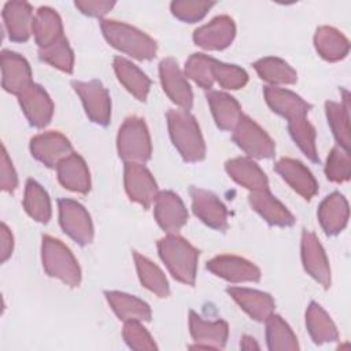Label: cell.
I'll list each match as a JSON object with an SVG mask.
<instances>
[{
  "instance_id": "cell-17",
  "label": "cell",
  "mask_w": 351,
  "mask_h": 351,
  "mask_svg": "<svg viewBox=\"0 0 351 351\" xmlns=\"http://www.w3.org/2000/svg\"><path fill=\"white\" fill-rule=\"evenodd\" d=\"M33 84L29 62L19 53L4 49L1 52V85L12 95H21Z\"/></svg>"
},
{
  "instance_id": "cell-28",
  "label": "cell",
  "mask_w": 351,
  "mask_h": 351,
  "mask_svg": "<svg viewBox=\"0 0 351 351\" xmlns=\"http://www.w3.org/2000/svg\"><path fill=\"white\" fill-rule=\"evenodd\" d=\"M207 101L217 126L222 130H233L243 117L239 101L233 96L219 90L208 92Z\"/></svg>"
},
{
  "instance_id": "cell-34",
  "label": "cell",
  "mask_w": 351,
  "mask_h": 351,
  "mask_svg": "<svg viewBox=\"0 0 351 351\" xmlns=\"http://www.w3.org/2000/svg\"><path fill=\"white\" fill-rule=\"evenodd\" d=\"M133 258L141 284L156 296L167 298L170 288L165 273L152 261L138 252H133Z\"/></svg>"
},
{
  "instance_id": "cell-33",
  "label": "cell",
  "mask_w": 351,
  "mask_h": 351,
  "mask_svg": "<svg viewBox=\"0 0 351 351\" xmlns=\"http://www.w3.org/2000/svg\"><path fill=\"white\" fill-rule=\"evenodd\" d=\"M307 330L317 344L337 340L339 332L329 314L315 302H311L306 311Z\"/></svg>"
},
{
  "instance_id": "cell-4",
  "label": "cell",
  "mask_w": 351,
  "mask_h": 351,
  "mask_svg": "<svg viewBox=\"0 0 351 351\" xmlns=\"http://www.w3.org/2000/svg\"><path fill=\"white\" fill-rule=\"evenodd\" d=\"M41 259L44 270L48 276L59 278L69 287H78L81 282L80 265L70 251L60 240L52 236H43Z\"/></svg>"
},
{
  "instance_id": "cell-36",
  "label": "cell",
  "mask_w": 351,
  "mask_h": 351,
  "mask_svg": "<svg viewBox=\"0 0 351 351\" xmlns=\"http://www.w3.org/2000/svg\"><path fill=\"white\" fill-rule=\"evenodd\" d=\"M252 66L262 80L273 85H291L298 81L296 71L280 58H262L256 60Z\"/></svg>"
},
{
  "instance_id": "cell-42",
  "label": "cell",
  "mask_w": 351,
  "mask_h": 351,
  "mask_svg": "<svg viewBox=\"0 0 351 351\" xmlns=\"http://www.w3.org/2000/svg\"><path fill=\"white\" fill-rule=\"evenodd\" d=\"M325 174L333 182H346L351 176V158L347 149L335 145L326 159Z\"/></svg>"
},
{
  "instance_id": "cell-44",
  "label": "cell",
  "mask_w": 351,
  "mask_h": 351,
  "mask_svg": "<svg viewBox=\"0 0 351 351\" xmlns=\"http://www.w3.org/2000/svg\"><path fill=\"white\" fill-rule=\"evenodd\" d=\"M213 1H197V0H180L170 4L171 14L182 22L195 23L204 18L208 10L214 5Z\"/></svg>"
},
{
  "instance_id": "cell-7",
  "label": "cell",
  "mask_w": 351,
  "mask_h": 351,
  "mask_svg": "<svg viewBox=\"0 0 351 351\" xmlns=\"http://www.w3.org/2000/svg\"><path fill=\"white\" fill-rule=\"evenodd\" d=\"M59 222L67 233L80 245H86L93 240V225L85 207L71 199H59Z\"/></svg>"
},
{
  "instance_id": "cell-19",
  "label": "cell",
  "mask_w": 351,
  "mask_h": 351,
  "mask_svg": "<svg viewBox=\"0 0 351 351\" xmlns=\"http://www.w3.org/2000/svg\"><path fill=\"white\" fill-rule=\"evenodd\" d=\"M189 330L191 336L196 341L191 348L221 350L225 347L229 333V328L225 321H204L193 310L189 311Z\"/></svg>"
},
{
  "instance_id": "cell-21",
  "label": "cell",
  "mask_w": 351,
  "mask_h": 351,
  "mask_svg": "<svg viewBox=\"0 0 351 351\" xmlns=\"http://www.w3.org/2000/svg\"><path fill=\"white\" fill-rule=\"evenodd\" d=\"M274 169L285 182L306 200H310L318 192L317 180L302 162L292 158H281Z\"/></svg>"
},
{
  "instance_id": "cell-6",
  "label": "cell",
  "mask_w": 351,
  "mask_h": 351,
  "mask_svg": "<svg viewBox=\"0 0 351 351\" xmlns=\"http://www.w3.org/2000/svg\"><path fill=\"white\" fill-rule=\"evenodd\" d=\"M233 141L252 158L266 159L276 154V144L271 137L247 115H243L234 126Z\"/></svg>"
},
{
  "instance_id": "cell-23",
  "label": "cell",
  "mask_w": 351,
  "mask_h": 351,
  "mask_svg": "<svg viewBox=\"0 0 351 351\" xmlns=\"http://www.w3.org/2000/svg\"><path fill=\"white\" fill-rule=\"evenodd\" d=\"M226 292L255 321L262 322L274 311V300L266 292L243 287H229Z\"/></svg>"
},
{
  "instance_id": "cell-37",
  "label": "cell",
  "mask_w": 351,
  "mask_h": 351,
  "mask_svg": "<svg viewBox=\"0 0 351 351\" xmlns=\"http://www.w3.org/2000/svg\"><path fill=\"white\" fill-rule=\"evenodd\" d=\"M25 211L37 222L47 223L51 219V200L47 191L34 180L29 178L23 196Z\"/></svg>"
},
{
  "instance_id": "cell-25",
  "label": "cell",
  "mask_w": 351,
  "mask_h": 351,
  "mask_svg": "<svg viewBox=\"0 0 351 351\" xmlns=\"http://www.w3.org/2000/svg\"><path fill=\"white\" fill-rule=\"evenodd\" d=\"M251 207L270 225L276 226H291L295 223V217L291 211L277 200L269 189L251 192L248 196Z\"/></svg>"
},
{
  "instance_id": "cell-46",
  "label": "cell",
  "mask_w": 351,
  "mask_h": 351,
  "mask_svg": "<svg viewBox=\"0 0 351 351\" xmlns=\"http://www.w3.org/2000/svg\"><path fill=\"white\" fill-rule=\"evenodd\" d=\"M0 185L5 192H14L18 186V176L12 166L11 159L5 151V147L1 145V162H0Z\"/></svg>"
},
{
  "instance_id": "cell-41",
  "label": "cell",
  "mask_w": 351,
  "mask_h": 351,
  "mask_svg": "<svg viewBox=\"0 0 351 351\" xmlns=\"http://www.w3.org/2000/svg\"><path fill=\"white\" fill-rule=\"evenodd\" d=\"M40 59L45 63L64 71L71 73L74 67V53L66 37H62L52 45L38 49Z\"/></svg>"
},
{
  "instance_id": "cell-3",
  "label": "cell",
  "mask_w": 351,
  "mask_h": 351,
  "mask_svg": "<svg viewBox=\"0 0 351 351\" xmlns=\"http://www.w3.org/2000/svg\"><path fill=\"white\" fill-rule=\"evenodd\" d=\"M167 126L171 141L186 162H199L206 156V145L200 128L186 110H169Z\"/></svg>"
},
{
  "instance_id": "cell-30",
  "label": "cell",
  "mask_w": 351,
  "mask_h": 351,
  "mask_svg": "<svg viewBox=\"0 0 351 351\" xmlns=\"http://www.w3.org/2000/svg\"><path fill=\"white\" fill-rule=\"evenodd\" d=\"M33 34L40 48H47L63 37V25L59 14L51 7H40L34 14Z\"/></svg>"
},
{
  "instance_id": "cell-27",
  "label": "cell",
  "mask_w": 351,
  "mask_h": 351,
  "mask_svg": "<svg viewBox=\"0 0 351 351\" xmlns=\"http://www.w3.org/2000/svg\"><path fill=\"white\" fill-rule=\"evenodd\" d=\"M225 170L230 178L252 192L269 189L265 171L250 158H233L225 163Z\"/></svg>"
},
{
  "instance_id": "cell-24",
  "label": "cell",
  "mask_w": 351,
  "mask_h": 351,
  "mask_svg": "<svg viewBox=\"0 0 351 351\" xmlns=\"http://www.w3.org/2000/svg\"><path fill=\"white\" fill-rule=\"evenodd\" d=\"M348 203L340 192L328 195L318 207V219L326 234H339L348 222Z\"/></svg>"
},
{
  "instance_id": "cell-35",
  "label": "cell",
  "mask_w": 351,
  "mask_h": 351,
  "mask_svg": "<svg viewBox=\"0 0 351 351\" xmlns=\"http://www.w3.org/2000/svg\"><path fill=\"white\" fill-rule=\"evenodd\" d=\"M266 340L271 351H295L299 348L298 339L291 326L277 314H270L266 319Z\"/></svg>"
},
{
  "instance_id": "cell-48",
  "label": "cell",
  "mask_w": 351,
  "mask_h": 351,
  "mask_svg": "<svg viewBox=\"0 0 351 351\" xmlns=\"http://www.w3.org/2000/svg\"><path fill=\"white\" fill-rule=\"evenodd\" d=\"M0 259L1 262H5L14 250V237L11 230L8 229V226L3 222L1 223V230H0Z\"/></svg>"
},
{
  "instance_id": "cell-1",
  "label": "cell",
  "mask_w": 351,
  "mask_h": 351,
  "mask_svg": "<svg viewBox=\"0 0 351 351\" xmlns=\"http://www.w3.org/2000/svg\"><path fill=\"white\" fill-rule=\"evenodd\" d=\"M158 252L171 276L186 285L196 280L199 251L184 237L173 233L158 241Z\"/></svg>"
},
{
  "instance_id": "cell-11",
  "label": "cell",
  "mask_w": 351,
  "mask_h": 351,
  "mask_svg": "<svg viewBox=\"0 0 351 351\" xmlns=\"http://www.w3.org/2000/svg\"><path fill=\"white\" fill-rule=\"evenodd\" d=\"M32 155L47 167H56L64 158L73 154V145L59 132H44L30 140Z\"/></svg>"
},
{
  "instance_id": "cell-40",
  "label": "cell",
  "mask_w": 351,
  "mask_h": 351,
  "mask_svg": "<svg viewBox=\"0 0 351 351\" xmlns=\"http://www.w3.org/2000/svg\"><path fill=\"white\" fill-rule=\"evenodd\" d=\"M288 130L293 141L303 151V154L313 162H318V154L315 147V129L307 121V118H299L288 121Z\"/></svg>"
},
{
  "instance_id": "cell-31",
  "label": "cell",
  "mask_w": 351,
  "mask_h": 351,
  "mask_svg": "<svg viewBox=\"0 0 351 351\" xmlns=\"http://www.w3.org/2000/svg\"><path fill=\"white\" fill-rule=\"evenodd\" d=\"M314 45L321 58L337 62L347 56L350 43L346 36L332 26H319L314 34Z\"/></svg>"
},
{
  "instance_id": "cell-5",
  "label": "cell",
  "mask_w": 351,
  "mask_h": 351,
  "mask_svg": "<svg viewBox=\"0 0 351 351\" xmlns=\"http://www.w3.org/2000/svg\"><path fill=\"white\" fill-rule=\"evenodd\" d=\"M118 155L125 162L144 163L151 158L152 145L148 128L138 117L125 119L117 137Z\"/></svg>"
},
{
  "instance_id": "cell-43",
  "label": "cell",
  "mask_w": 351,
  "mask_h": 351,
  "mask_svg": "<svg viewBox=\"0 0 351 351\" xmlns=\"http://www.w3.org/2000/svg\"><path fill=\"white\" fill-rule=\"evenodd\" d=\"M213 74L214 81H217L222 88L232 90L243 88L248 81V74L245 73V70L236 64H228L218 60L214 66Z\"/></svg>"
},
{
  "instance_id": "cell-29",
  "label": "cell",
  "mask_w": 351,
  "mask_h": 351,
  "mask_svg": "<svg viewBox=\"0 0 351 351\" xmlns=\"http://www.w3.org/2000/svg\"><path fill=\"white\" fill-rule=\"evenodd\" d=\"M106 299L114 313L118 315L119 319L123 322L126 321H149L151 319V308L149 306L129 293L119 292V291H106Z\"/></svg>"
},
{
  "instance_id": "cell-9",
  "label": "cell",
  "mask_w": 351,
  "mask_h": 351,
  "mask_svg": "<svg viewBox=\"0 0 351 351\" xmlns=\"http://www.w3.org/2000/svg\"><path fill=\"white\" fill-rule=\"evenodd\" d=\"M125 189L130 200L149 208L158 196V185L149 170L143 163H125Z\"/></svg>"
},
{
  "instance_id": "cell-18",
  "label": "cell",
  "mask_w": 351,
  "mask_h": 351,
  "mask_svg": "<svg viewBox=\"0 0 351 351\" xmlns=\"http://www.w3.org/2000/svg\"><path fill=\"white\" fill-rule=\"evenodd\" d=\"M18 100L32 126L44 128L49 123L53 114V103L44 88L33 82L27 89L18 95Z\"/></svg>"
},
{
  "instance_id": "cell-39",
  "label": "cell",
  "mask_w": 351,
  "mask_h": 351,
  "mask_svg": "<svg viewBox=\"0 0 351 351\" xmlns=\"http://www.w3.org/2000/svg\"><path fill=\"white\" fill-rule=\"evenodd\" d=\"M217 60L204 53H192L184 67L185 77L191 78L203 89H210L214 84V66Z\"/></svg>"
},
{
  "instance_id": "cell-32",
  "label": "cell",
  "mask_w": 351,
  "mask_h": 351,
  "mask_svg": "<svg viewBox=\"0 0 351 351\" xmlns=\"http://www.w3.org/2000/svg\"><path fill=\"white\" fill-rule=\"evenodd\" d=\"M114 71L119 80V82L137 99L144 101L148 96L149 86H151V80L130 60L122 58V56H115L114 62Z\"/></svg>"
},
{
  "instance_id": "cell-20",
  "label": "cell",
  "mask_w": 351,
  "mask_h": 351,
  "mask_svg": "<svg viewBox=\"0 0 351 351\" xmlns=\"http://www.w3.org/2000/svg\"><path fill=\"white\" fill-rule=\"evenodd\" d=\"M3 21L11 41H27L33 33V8L26 1H7L3 7Z\"/></svg>"
},
{
  "instance_id": "cell-13",
  "label": "cell",
  "mask_w": 351,
  "mask_h": 351,
  "mask_svg": "<svg viewBox=\"0 0 351 351\" xmlns=\"http://www.w3.org/2000/svg\"><path fill=\"white\" fill-rule=\"evenodd\" d=\"M302 263L304 270L324 288L330 287V267L318 237L308 230L302 232Z\"/></svg>"
},
{
  "instance_id": "cell-10",
  "label": "cell",
  "mask_w": 351,
  "mask_h": 351,
  "mask_svg": "<svg viewBox=\"0 0 351 351\" xmlns=\"http://www.w3.org/2000/svg\"><path fill=\"white\" fill-rule=\"evenodd\" d=\"M159 78L162 88L170 100L182 110H191L193 103L192 89L176 59L165 58L159 63Z\"/></svg>"
},
{
  "instance_id": "cell-22",
  "label": "cell",
  "mask_w": 351,
  "mask_h": 351,
  "mask_svg": "<svg viewBox=\"0 0 351 351\" xmlns=\"http://www.w3.org/2000/svg\"><path fill=\"white\" fill-rule=\"evenodd\" d=\"M263 95L267 106L278 115L288 121L304 118L311 108V104L304 101L299 95L276 86H265Z\"/></svg>"
},
{
  "instance_id": "cell-8",
  "label": "cell",
  "mask_w": 351,
  "mask_h": 351,
  "mask_svg": "<svg viewBox=\"0 0 351 351\" xmlns=\"http://www.w3.org/2000/svg\"><path fill=\"white\" fill-rule=\"evenodd\" d=\"M74 90L80 96L88 118L101 126L111 119V99L107 89L97 80L73 81Z\"/></svg>"
},
{
  "instance_id": "cell-49",
  "label": "cell",
  "mask_w": 351,
  "mask_h": 351,
  "mask_svg": "<svg viewBox=\"0 0 351 351\" xmlns=\"http://www.w3.org/2000/svg\"><path fill=\"white\" fill-rule=\"evenodd\" d=\"M240 347L244 348V350H259V346L256 344L255 339L251 337V336H243L241 339V343H240Z\"/></svg>"
},
{
  "instance_id": "cell-12",
  "label": "cell",
  "mask_w": 351,
  "mask_h": 351,
  "mask_svg": "<svg viewBox=\"0 0 351 351\" xmlns=\"http://www.w3.org/2000/svg\"><path fill=\"white\" fill-rule=\"evenodd\" d=\"M189 193L192 197V210L202 222L215 230L223 232L228 229V210L218 196L197 186H192Z\"/></svg>"
},
{
  "instance_id": "cell-2",
  "label": "cell",
  "mask_w": 351,
  "mask_h": 351,
  "mask_svg": "<svg viewBox=\"0 0 351 351\" xmlns=\"http://www.w3.org/2000/svg\"><path fill=\"white\" fill-rule=\"evenodd\" d=\"M100 27L107 43L118 51L138 60L155 58L158 49L156 41L137 27L112 19H103Z\"/></svg>"
},
{
  "instance_id": "cell-38",
  "label": "cell",
  "mask_w": 351,
  "mask_h": 351,
  "mask_svg": "<svg viewBox=\"0 0 351 351\" xmlns=\"http://www.w3.org/2000/svg\"><path fill=\"white\" fill-rule=\"evenodd\" d=\"M325 112L328 123L333 132V136L339 145L344 149H350V125H348V93L344 92L343 103L326 101Z\"/></svg>"
},
{
  "instance_id": "cell-14",
  "label": "cell",
  "mask_w": 351,
  "mask_h": 351,
  "mask_svg": "<svg viewBox=\"0 0 351 351\" xmlns=\"http://www.w3.org/2000/svg\"><path fill=\"white\" fill-rule=\"evenodd\" d=\"M236 36V25L228 15H219L193 32V41L203 49L219 51L229 47Z\"/></svg>"
},
{
  "instance_id": "cell-26",
  "label": "cell",
  "mask_w": 351,
  "mask_h": 351,
  "mask_svg": "<svg viewBox=\"0 0 351 351\" xmlns=\"http://www.w3.org/2000/svg\"><path fill=\"white\" fill-rule=\"evenodd\" d=\"M58 180L69 191L86 193L90 189V174L85 160L78 154L64 158L58 166Z\"/></svg>"
},
{
  "instance_id": "cell-47",
  "label": "cell",
  "mask_w": 351,
  "mask_h": 351,
  "mask_svg": "<svg viewBox=\"0 0 351 351\" xmlns=\"http://www.w3.org/2000/svg\"><path fill=\"white\" fill-rule=\"evenodd\" d=\"M114 5H115L114 1H104V0H78V1H75V7L82 14L93 16V18L104 16Z\"/></svg>"
},
{
  "instance_id": "cell-16",
  "label": "cell",
  "mask_w": 351,
  "mask_h": 351,
  "mask_svg": "<svg viewBox=\"0 0 351 351\" xmlns=\"http://www.w3.org/2000/svg\"><path fill=\"white\" fill-rule=\"evenodd\" d=\"M154 203L155 219L166 233H177L186 223L188 211L177 193L162 191L158 193Z\"/></svg>"
},
{
  "instance_id": "cell-15",
  "label": "cell",
  "mask_w": 351,
  "mask_h": 351,
  "mask_svg": "<svg viewBox=\"0 0 351 351\" xmlns=\"http://www.w3.org/2000/svg\"><path fill=\"white\" fill-rule=\"evenodd\" d=\"M207 269L230 282L259 281L261 270L252 262L236 255H218L207 262Z\"/></svg>"
},
{
  "instance_id": "cell-45",
  "label": "cell",
  "mask_w": 351,
  "mask_h": 351,
  "mask_svg": "<svg viewBox=\"0 0 351 351\" xmlns=\"http://www.w3.org/2000/svg\"><path fill=\"white\" fill-rule=\"evenodd\" d=\"M123 340L133 350H156V344L148 330L140 324V321H126L122 330Z\"/></svg>"
}]
</instances>
